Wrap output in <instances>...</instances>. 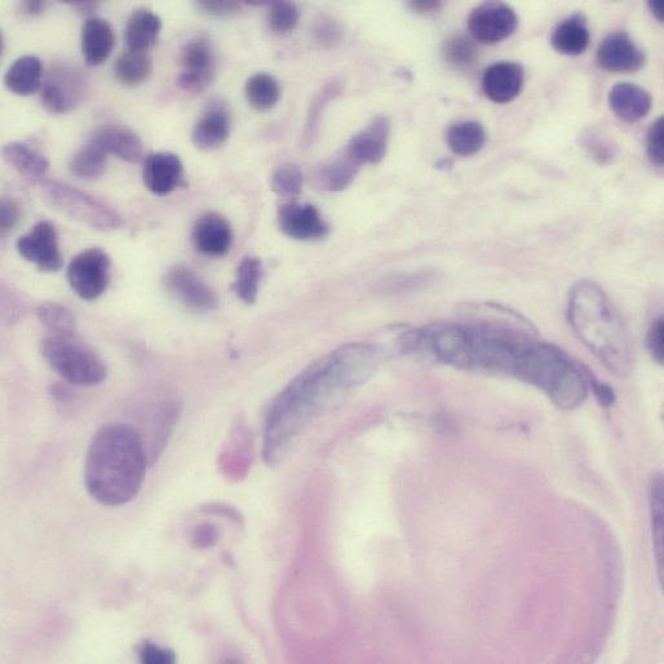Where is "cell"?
<instances>
[{"label":"cell","instance_id":"obj_1","mask_svg":"<svg viewBox=\"0 0 664 664\" xmlns=\"http://www.w3.org/2000/svg\"><path fill=\"white\" fill-rule=\"evenodd\" d=\"M380 358L376 345L345 344L296 376L270 406L264 429L265 463H280L304 428L365 383Z\"/></svg>","mask_w":664,"mask_h":664},{"label":"cell","instance_id":"obj_2","mask_svg":"<svg viewBox=\"0 0 664 664\" xmlns=\"http://www.w3.org/2000/svg\"><path fill=\"white\" fill-rule=\"evenodd\" d=\"M148 451L134 427L109 423L92 437L84 463V485L106 507L130 503L143 488Z\"/></svg>","mask_w":664,"mask_h":664},{"label":"cell","instance_id":"obj_3","mask_svg":"<svg viewBox=\"0 0 664 664\" xmlns=\"http://www.w3.org/2000/svg\"><path fill=\"white\" fill-rule=\"evenodd\" d=\"M568 317L575 334L602 364L618 376L630 373V335L621 313L599 285L579 281L571 289Z\"/></svg>","mask_w":664,"mask_h":664},{"label":"cell","instance_id":"obj_4","mask_svg":"<svg viewBox=\"0 0 664 664\" xmlns=\"http://www.w3.org/2000/svg\"><path fill=\"white\" fill-rule=\"evenodd\" d=\"M41 352L51 369L66 383L94 387L108 376L103 358L75 334L46 336L42 340Z\"/></svg>","mask_w":664,"mask_h":664},{"label":"cell","instance_id":"obj_5","mask_svg":"<svg viewBox=\"0 0 664 664\" xmlns=\"http://www.w3.org/2000/svg\"><path fill=\"white\" fill-rule=\"evenodd\" d=\"M38 189L48 206L77 223L100 232H112L125 225V221L112 207L72 185L44 179Z\"/></svg>","mask_w":664,"mask_h":664},{"label":"cell","instance_id":"obj_6","mask_svg":"<svg viewBox=\"0 0 664 664\" xmlns=\"http://www.w3.org/2000/svg\"><path fill=\"white\" fill-rule=\"evenodd\" d=\"M86 94V77L81 70L68 64L52 66L41 88L43 108L55 115L73 112L83 103Z\"/></svg>","mask_w":664,"mask_h":664},{"label":"cell","instance_id":"obj_7","mask_svg":"<svg viewBox=\"0 0 664 664\" xmlns=\"http://www.w3.org/2000/svg\"><path fill=\"white\" fill-rule=\"evenodd\" d=\"M112 260L104 250L87 249L79 252L69 263L68 282L82 300L99 299L110 283Z\"/></svg>","mask_w":664,"mask_h":664},{"label":"cell","instance_id":"obj_8","mask_svg":"<svg viewBox=\"0 0 664 664\" xmlns=\"http://www.w3.org/2000/svg\"><path fill=\"white\" fill-rule=\"evenodd\" d=\"M181 72L177 84L190 95L201 94L214 81L215 56L210 38L196 35L180 51Z\"/></svg>","mask_w":664,"mask_h":664},{"label":"cell","instance_id":"obj_9","mask_svg":"<svg viewBox=\"0 0 664 664\" xmlns=\"http://www.w3.org/2000/svg\"><path fill=\"white\" fill-rule=\"evenodd\" d=\"M519 26V17L511 6L502 2L480 4L468 17V29L472 38L482 44H498L506 41Z\"/></svg>","mask_w":664,"mask_h":664},{"label":"cell","instance_id":"obj_10","mask_svg":"<svg viewBox=\"0 0 664 664\" xmlns=\"http://www.w3.org/2000/svg\"><path fill=\"white\" fill-rule=\"evenodd\" d=\"M17 251L28 263L41 272L56 273L63 268L64 259L59 246V234L55 225L42 220L29 233L17 241Z\"/></svg>","mask_w":664,"mask_h":664},{"label":"cell","instance_id":"obj_11","mask_svg":"<svg viewBox=\"0 0 664 664\" xmlns=\"http://www.w3.org/2000/svg\"><path fill=\"white\" fill-rule=\"evenodd\" d=\"M165 286L167 291L190 311L207 313L219 307L216 292L193 270L183 265H175L168 270Z\"/></svg>","mask_w":664,"mask_h":664},{"label":"cell","instance_id":"obj_12","mask_svg":"<svg viewBox=\"0 0 664 664\" xmlns=\"http://www.w3.org/2000/svg\"><path fill=\"white\" fill-rule=\"evenodd\" d=\"M278 227L296 241H314L329 234V227L320 211L309 203H282L277 212Z\"/></svg>","mask_w":664,"mask_h":664},{"label":"cell","instance_id":"obj_13","mask_svg":"<svg viewBox=\"0 0 664 664\" xmlns=\"http://www.w3.org/2000/svg\"><path fill=\"white\" fill-rule=\"evenodd\" d=\"M597 64L606 72L636 73L644 68L645 53L624 32L608 35L597 48Z\"/></svg>","mask_w":664,"mask_h":664},{"label":"cell","instance_id":"obj_14","mask_svg":"<svg viewBox=\"0 0 664 664\" xmlns=\"http://www.w3.org/2000/svg\"><path fill=\"white\" fill-rule=\"evenodd\" d=\"M143 180L145 187L156 196H167L187 185L183 162L170 152L152 153L145 158Z\"/></svg>","mask_w":664,"mask_h":664},{"label":"cell","instance_id":"obj_15","mask_svg":"<svg viewBox=\"0 0 664 664\" xmlns=\"http://www.w3.org/2000/svg\"><path fill=\"white\" fill-rule=\"evenodd\" d=\"M192 242L201 254L221 258L227 255L232 247V225L218 212H206L194 223Z\"/></svg>","mask_w":664,"mask_h":664},{"label":"cell","instance_id":"obj_16","mask_svg":"<svg viewBox=\"0 0 664 664\" xmlns=\"http://www.w3.org/2000/svg\"><path fill=\"white\" fill-rule=\"evenodd\" d=\"M389 135H391V122L384 115H380L364 130L354 135L345 150L362 166L378 165L387 153Z\"/></svg>","mask_w":664,"mask_h":664},{"label":"cell","instance_id":"obj_17","mask_svg":"<svg viewBox=\"0 0 664 664\" xmlns=\"http://www.w3.org/2000/svg\"><path fill=\"white\" fill-rule=\"evenodd\" d=\"M524 81L525 73L520 64L499 61L486 69L482 88L493 103L507 104L519 97Z\"/></svg>","mask_w":664,"mask_h":664},{"label":"cell","instance_id":"obj_18","mask_svg":"<svg viewBox=\"0 0 664 664\" xmlns=\"http://www.w3.org/2000/svg\"><path fill=\"white\" fill-rule=\"evenodd\" d=\"M108 154L128 163H139L144 158V144L140 136L131 128L122 125H104L97 127L90 137Z\"/></svg>","mask_w":664,"mask_h":664},{"label":"cell","instance_id":"obj_19","mask_svg":"<svg viewBox=\"0 0 664 664\" xmlns=\"http://www.w3.org/2000/svg\"><path fill=\"white\" fill-rule=\"evenodd\" d=\"M230 134V114L221 101L207 106L192 131V143L199 150H214L228 140Z\"/></svg>","mask_w":664,"mask_h":664},{"label":"cell","instance_id":"obj_20","mask_svg":"<svg viewBox=\"0 0 664 664\" xmlns=\"http://www.w3.org/2000/svg\"><path fill=\"white\" fill-rule=\"evenodd\" d=\"M115 35L112 25L100 17H90L83 24L81 48L84 63L96 68L108 61L114 50Z\"/></svg>","mask_w":664,"mask_h":664},{"label":"cell","instance_id":"obj_21","mask_svg":"<svg viewBox=\"0 0 664 664\" xmlns=\"http://www.w3.org/2000/svg\"><path fill=\"white\" fill-rule=\"evenodd\" d=\"M613 113L624 122L636 123L652 110L653 99L645 88L633 83H618L609 94Z\"/></svg>","mask_w":664,"mask_h":664},{"label":"cell","instance_id":"obj_22","mask_svg":"<svg viewBox=\"0 0 664 664\" xmlns=\"http://www.w3.org/2000/svg\"><path fill=\"white\" fill-rule=\"evenodd\" d=\"M591 42V32L587 17L574 13L562 20L553 30L551 43L561 55L579 56L587 50Z\"/></svg>","mask_w":664,"mask_h":664},{"label":"cell","instance_id":"obj_23","mask_svg":"<svg viewBox=\"0 0 664 664\" xmlns=\"http://www.w3.org/2000/svg\"><path fill=\"white\" fill-rule=\"evenodd\" d=\"M162 30L161 17L148 8H137L126 22L125 41L130 51L148 52Z\"/></svg>","mask_w":664,"mask_h":664},{"label":"cell","instance_id":"obj_24","mask_svg":"<svg viewBox=\"0 0 664 664\" xmlns=\"http://www.w3.org/2000/svg\"><path fill=\"white\" fill-rule=\"evenodd\" d=\"M361 163L343 150L338 156L327 159L316 172L317 187L326 192H342L356 179L361 170Z\"/></svg>","mask_w":664,"mask_h":664},{"label":"cell","instance_id":"obj_25","mask_svg":"<svg viewBox=\"0 0 664 664\" xmlns=\"http://www.w3.org/2000/svg\"><path fill=\"white\" fill-rule=\"evenodd\" d=\"M43 66L37 56L19 57L4 75V86L12 94L30 96L41 90Z\"/></svg>","mask_w":664,"mask_h":664},{"label":"cell","instance_id":"obj_26","mask_svg":"<svg viewBox=\"0 0 664 664\" xmlns=\"http://www.w3.org/2000/svg\"><path fill=\"white\" fill-rule=\"evenodd\" d=\"M2 156L7 165H10L13 170L35 181V183L44 180L48 170H50V162L42 153H39L32 146L19 143V141H12V143L4 145Z\"/></svg>","mask_w":664,"mask_h":664},{"label":"cell","instance_id":"obj_27","mask_svg":"<svg viewBox=\"0 0 664 664\" xmlns=\"http://www.w3.org/2000/svg\"><path fill=\"white\" fill-rule=\"evenodd\" d=\"M486 140L488 134L485 127L476 121L454 123L446 131V143L451 152L459 157L475 156L484 148Z\"/></svg>","mask_w":664,"mask_h":664},{"label":"cell","instance_id":"obj_28","mask_svg":"<svg viewBox=\"0 0 664 664\" xmlns=\"http://www.w3.org/2000/svg\"><path fill=\"white\" fill-rule=\"evenodd\" d=\"M153 73V60L148 52L130 51L118 56L114 64L115 78L126 87H139Z\"/></svg>","mask_w":664,"mask_h":664},{"label":"cell","instance_id":"obj_29","mask_svg":"<svg viewBox=\"0 0 664 664\" xmlns=\"http://www.w3.org/2000/svg\"><path fill=\"white\" fill-rule=\"evenodd\" d=\"M108 156L100 145L90 140L70 159V174L83 180L99 179L105 174Z\"/></svg>","mask_w":664,"mask_h":664},{"label":"cell","instance_id":"obj_30","mask_svg":"<svg viewBox=\"0 0 664 664\" xmlns=\"http://www.w3.org/2000/svg\"><path fill=\"white\" fill-rule=\"evenodd\" d=\"M246 97L249 104L258 112H268L281 99V84L272 74L252 75L246 83Z\"/></svg>","mask_w":664,"mask_h":664},{"label":"cell","instance_id":"obj_31","mask_svg":"<svg viewBox=\"0 0 664 664\" xmlns=\"http://www.w3.org/2000/svg\"><path fill=\"white\" fill-rule=\"evenodd\" d=\"M263 276V264L254 256H246L238 265L237 278L233 290L238 299L247 305L254 304L259 295V287Z\"/></svg>","mask_w":664,"mask_h":664},{"label":"cell","instance_id":"obj_32","mask_svg":"<svg viewBox=\"0 0 664 664\" xmlns=\"http://www.w3.org/2000/svg\"><path fill=\"white\" fill-rule=\"evenodd\" d=\"M342 91L343 83L338 79H331L330 82L323 84L321 90L314 96L312 104L309 106L307 123H305L304 139L307 145L311 144L314 137L317 136L318 130H320L321 117L327 106L342 94Z\"/></svg>","mask_w":664,"mask_h":664},{"label":"cell","instance_id":"obj_33","mask_svg":"<svg viewBox=\"0 0 664 664\" xmlns=\"http://www.w3.org/2000/svg\"><path fill=\"white\" fill-rule=\"evenodd\" d=\"M37 316L39 322L53 335H73L75 334V321L74 314L70 309L64 307L59 303H43L37 309Z\"/></svg>","mask_w":664,"mask_h":664},{"label":"cell","instance_id":"obj_34","mask_svg":"<svg viewBox=\"0 0 664 664\" xmlns=\"http://www.w3.org/2000/svg\"><path fill=\"white\" fill-rule=\"evenodd\" d=\"M303 172L294 163H283L273 171L270 187L278 197L289 199V202L300 196L303 190Z\"/></svg>","mask_w":664,"mask_h":664},{"label":"cell","instance_id":"obj_35","mask_svg":"<svg viewBox=\"0 0 664 664\" xmlns=\"http://www.w3.org/2000/svg\"><path fill=\"white\" fill-rule=\"evenodd\" d=\"M444 57L447 64L457 69H469L478 61L475 42L466 35H453L444 43Z\"/></svg>","mask_w":664,"mask_h":664},{"label":"cell","instance_id":"obj_36","mask_svg":"<svg viewBox=\"0 0 664 664\" xmlns=\"http://www.w3.org/2000/svg\"><path fill=\"white\" fill-rule=\"evenodd\" d=\"M652 519L655 556L658 561L659 577L663 571V481L661 476L654 477L652 482Z\"/></svg>","mask_w":664,"mask_h":664},{"label":"cell","instance_id":"obj_37","mask_svg":"<svg viewBox=\"0 0 664 664\" xmlns=\"http://www.w3.org/2000/svg\"><path fill=\"white\" fill-rule=\"evenodd\" d=\"M299 8L292 2H273L269 4L268 26L270 32L285 35L292 32L299 21Z\"/></svg>","mask_w":664,"mask_h":664},{"label":"cell","instance_id":"obj_38","mask_svg":"<svg viewBox=\"0 0 664 664\" xmlns=\"http://www.w3.org/2000/svg\"><path fill=\"white\" fill-rule=\"evenodd\" d=\"M313 37L323 47H334L342 42L343 29L331 17L321 16L313 26Z\"/></svg>","mask_w":664,"mask_h":664},{"label":"cell","instance_id":"obj_39","mask_svg":"<svg viewBox=\"0 0 664 664\" xmlns=\"http://www.w3.org/2000/svg\"><path fill=\"white\" fill-rule=\"evenodd\" d=\"M646 152L650 161L657 166H663L664 163V119L659 117L657 121L650 126L648 135H646Z\"/></svg>","mask_w":664,"mask_h":664},{"label":"cell","instance_id":"obj_40","mask_svg":"<svg viewBox=\"0 0 664 664\" xmlns=\"http://www.w3.org/2000/svg\"><path fill=\"white\" fill-rule=\"evenodd\" d=\"M136 653L139 655L140 662L143 663H174L176 654L174 650L163 648V646L153 643L150 640L141 641L137 645Z\"/></svg>","mask_w":664,"mask_h":664},{"label":"cell","instance_id":"obj_41","mask_svg":"<svg viewBox=\"0 0 664 664\" xmlns=\"http://www.w3.org/2000/svg\"><path fill=\"white\" fill-rule=\"evenodd\" d=\"M197 8L208 16L232 17L241 11V3L234 0H201Z\"/></svg>","mask_w":664,"mask_h":664},{"label":"cell","instance_id":"obj_42","mask_svg":"<svg viewBox=\"0 0 664 664\" xmlns=\"http://www.w3.org/2000/svg\"><path fill=\"white\" fill-rule=\"evenodd\" d=\"M21 219V208L15 199L3 198L0 205V230L3 234L12 232Z\"/></svg>","mask_w":664,"mask_h":664},{"label":"cell","instance_id":"obj_43","mask_svg":"<svg viewBox=\"0 0 664 664\" xmlns=\"http://www.w3.org/2000/svg\"><path fill=\"white\" fill-rule=\"evenodd\" d=\"M648 348L655 361L662 364L664 358V320L659 317L648 335Z\"/></svg>","mask_w":664,"mask_h":664},{"label":"cell","instance_id":"obj_44","mask_svg":"<svg viewBox=\"0 0 664 664\" xmlns=\"http://www.w3.org/2000/svg\"><path fill=\"white\" fill-rule=\"evenodd\" d=\"M584 145H586L587 149H590L593 158H596L600 163L609 162L614 156V148L612 144L600 135L591 134L590 136H587Z\"/></svg>","mask_w":664,"mask_h":664},{"label":"cell","instance_id":"obj_45","mask_svg":"<svg viewBox=\"0 0 664 664\" xmlns=\"http://www.w3.org/2000/svg\"><path fill=\"white\" fill-rule=\"evenodd\" d=\"M442 2L438 0H415V2H409V7L411 11L418 13V15H436L437 12L442 10Z\"/></svg>","mask_w":664,"mask_h":664},{"label":"cell","instance_id":"obj_46","mask_svg":"<svg viewBox=\"0 0 664 664\" xmlns=\"http://www.w3.org/2000/svg\"><path fill=\"white\" fill-rule=\"evenodd\" d=\"M193 540L198 547H210L215 543L216 530L208 525L199 526V528L194 530Z\"/></svg>","mask_w":664,"mask_h":664},{"label":"cell","instance_id":"obj_47","mask_svg":"<svg viewBox=\"0 0 664 664\" xmlns=\"http://www.w3.org/2000/svg\"><path fill=\"white\" fill-rule=\"evenodd\" d=\"M46 7L47 3L42 2V0H26V2L21 3V12L25 16L38 17L42 15Z\"/></svg>","mask_w":664,"mask_h":664},{"label":"cell","instance_id":"obj_48","mask_svg":"<svg viewBox=\"0 0 664 664\" xmlns=\"http://www.w3.org/2000/svg\"><path fill=\"white\" fill-rule=\"evenodd\" d=\"M593 392L596 393L597 398H599L600 404L604 406H610L614 402V393L608 385L593 382Z\"/></svg>","mask_w":664,"mask_h":664},{"label":"cell","instance_id":"obj_49","mask_svg":"<svg viewBox=\"0 0 664 664\" xmlns=\"http://www.w3.org/2000/svg\"><path fill=\"white\" fill-rule=\"evenodd\" d=\"M66 3H68L69 6H72L74 10L83 13V15H90V13L99 10L100 7L99 2H82V0H78V2H66Z\"/></svg>","mask_w":664,"mask_h":664},{"label":"cell","instance_id":"obj_50","mask_svg":"<svg viewBox=\"0 0 664 664\" xmlns=\"http://www.w3.org/2000/svg\"><path fill=\"white\" fill-rule=\"evenodd\" d=\"M649 10L659 22H664V4L663 0H650Z\"/></svg>","mask_w":664,"mask_h":664}]
</instances>
